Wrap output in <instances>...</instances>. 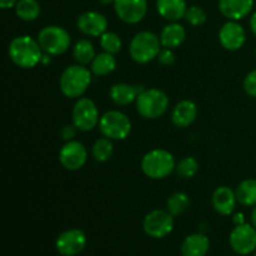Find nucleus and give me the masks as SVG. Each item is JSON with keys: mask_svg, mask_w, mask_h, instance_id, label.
<instances>
[{"mask_svg": "<svg viewBox=\"0 0 256 256\" xmlns=\"http://www.w3.org/2000/svg\"><path fill=\"white\" fill-rule=\"evenodd\" d=\"M98 2H100V4L102 5H108V4H112V2H114V0H96Z\"/></svg>", "mask_w": 256, "mask_h": 256, "instance_id": "58836bf2", "label": "nucleus"}, {"mask_svg": "<svg viewBox=\"0 0 256 256\" xmlns=\"http://www.w3.org/2000/svg\"><path fill=\"white\" fill-rule=\"evenodd\" d=\"M99 129L105 138L112 140H124L132 132V122L122 112L110 110L100 118Z\"/></svg>", "mask_w": 256, "mask_h": 256, "instance_id": "0eeeda50", "label": "nucleus"}, {"mask_svg": "<svg viewBox=\"0 0 256 256\" xmlns=\"http://www.w3.org/2000/svg\"><path fill=\"white\" fill-rule=\"evenodd\" d=\"M76 129L78 128L75 126L74 124H68L65 125L64 128L62 129V136L64 140H68V142H70V140H72V138L76 135Z\"/></svg>", "mask_w": 256, "mask_h": 256, "instance_id": "72a5a7b5", "label": "nucleus"}, {"mask_svg": "<svg viewBox=\"0 0 256 256\" xmlns=\"http://www.w3.org/2000/svg\"><path fill=\"white\" fill-rule=\"evenodd\" d=\"M92 82V72L88 68L79 65L68 66L60 76V89L68 98H80Z\"/></svg>", "mask_w": 256, "mask_h": 256, "instance_id": "f03ea898", "label": "nucleus"}, {"mask_svg": "<svg viewBox=\"0 0 256 256\" xmlns=\"http://www.w3.org/2000/svg\"><path fill=\"white\" fill-rule=\"evenodd\" d=\"M100 46L102 50L110 54H116L122 49V40H120L119 35L112 32H105L104 34L100 36Z\"/></svg>", "mask_w": 256, "mask_h": 256, "instance_id": "c85d7f7f", "label": "nucleus"}, {"mask_svg": "<svg viewBox=\"0 0 256 256\" xmlns=\"http://www.w3.org/2000/svg\"><path fill=\"white\" fill-rule=\"evenodd\" d=\"M142 169V172L152 179H164L175 169L174 156L168 150L154 149L144 155Z\"/></svg>", "mask_w": 256, "mask_h": 256, "instance_id": "7ed1b4c3", "label": "nucleus"}, {"mask_svg": "<svg viewBox=\"0 0 256 256\" xmlns=\"http://www.w3.org/2000/svg\"><path fill=\"white\" fill-rule=\"evenodd\" d=\"M158 59H159L160 64L172 65V62H175V55L172 49H169V48H164V49L160 50L159 55H158Z\"/></svg>", "mask_w": 256, "mask_h": 256, "instance_id": "473e14b6", "label": "nucleus"}, {"mask_svg": "<svg viewBox=\"0 0 256 256\" xmlns=\"http://www.w3.org/2000/svg\"><path fill=\"white\" fill-rule=\"evenodd\" d=\"M88 159L86 148L80 142L70 140L64 146L60 149L59 160L60 164L70 172L79 170L80 168L84 166Z\"/></svg>", "mask_w": 256, "mask_h": 256, "instance_id": "f8f14e48", "label": "nucleus"}, {"mask_svg": "<svg viewBox=\"0 0 256 256\" xmlns=\"http://www.w3.org/2000/svg\"><path fill=\"white\" fill-rule=\"evenodd\" d=\"M232 249L239 255H249L256 250V228L250 224H240L230 232Z\"/></svg>", "mask_w": 256, "mask_h": 256, "instance_id": "9d476101", "label": "nucleus"}, {"mask_svg": "<svg viewBox=\"0 0 256 256\" xmlns=\"http://www.w3.org/2000/svg\"><path fill=\"white\" fill-rule=\"evenodd\" d=\"M210 249L209 238L202 232L185 238L182 245V256H205Z\"/></svg>", "mask_w": 256, "mask_h": 256, "instance_id": "aec40b11", "label": "nucleus"}, {"mask_svg": "<svg viewBox=\"0 0 256 256\" xmlns=\"http://www.w3.org/2000/svg\"><path fill=\"white\" fill-rule=\"evenodd\" d=\"M12 62L22 69H32L42 59V49L39 42L29 35H22L12 39L9 45Z\"/></svg>", "mask_w": 256, "mask_h": 256, "instance_id": "f257e3e1", "label": "nucleus"}, {"mask_svg": "<svg viewBox=\"0 0 256 256\" xmlns=\"http://www.w3.org/2000/svg\"><path fill=\"white\" fill-rule=\"evenodd\" d=\"M38 42L42 52L50 55H60L68 50L70 45V35L64 28L50 25L40 30Z\"/></svg>", "mask_w": 256, "mask_h": 256, "instance_id": "423d86ee", "label": "nucleus"}, {"mask_svg": "<svg viewBox=\"0 0 256 256\" xmlns=\"http://www.w3.org/2000/svg\"><path fill=\"white\" fill-rule=\"evenodd\" d=\"M245 39H246V34H245L244 28L235 20L225 22L219 32L220 42L225 49L230 52L239 50L244 45Z\"/></svg>", "mask_w": 256, "mask_h": 256, "instance_id": "4468645a", "label": "nucleus"}, {"mask_svg": "<svg viewBox=\"0 0 256 256\" xmlns=\"http://www.w3.org/2000/svg\"><path fill=\"white\" fill-rule=\"evenodd\" d=\"M255 54H256V49H255Z\"/></svg>", "mask_w": 256, "mask_h": 256, "instance_id": "ea45409f", "label": "nucleus"}, {"mask_svg": "<svg viewBox=\"0 0 256 256\" xmlns=\"http://www.w3.org/2000/svg\"><path fill=\"white\" fill-rule=\"evenodd\" d=\"M235 195L238 202L245 206L256 205V179H246L240 182Z\"/></svg>", "mask_w": 256, "mask_h": 256, "instance_id": "b1692460", "label": "nucleus"}, {"mask_svg": "<svg viewBox=\"0 0 256 256\" xmlns=\"http://www.w3.org/2000/svg\"><path fill=\"white\" fill-rule=\"evenodd\" d=\"M236 195L230 188L220 186L212 195V206L220 215H230L236 205Z\"/></svg>", "mask_w": 256, "mask_h": 256, "instance_id": "f3484780", "label": "nucleus"}, {"mask_svg": "<svg viewBox=\"0 0 256 256\" xmlns=\"http://www.w3.org/2000/svg\"><path fill=\"white\" fill-rule=\"evenodd\" d=\"M86 246V235L80 229L62 232L55 242L56 252L62 256H76Z\"/></svg>", "mask_w": 256, "mask_h": 256, "instance_id": "9b49d317", "label": "nucleus"}, {"mask_svg": "<svg viewBox=\"0 0 256 256\" xmlns=\"http://www.w3.org/2000/svg\"><path fill=\"white\" fill-rule=\"evenodd\" d=\"M40 4L38 0H19L15 5V12L18 18H20L24 22H34L39 18Z\"/></svg>", "mask_w": 256, "mask_h": 256, "instance_id": "393cba45", "label": "nucleus"}, {"mask_svg": "<svg viewBox=\"0 0 256 256\" xmlns=\"http://www.w3.org/2000/svg\"><path fill=\"white\" fill-rule=\"evenodd\" d=\"M234 222L236 225H240V224H244V215L242 214H236L234 218Z\"/></svg>", "mask_w": 256, "mask_h": 256, "instance_id": "e433bc0d", "label": "nucleus"}, {"mask_svg": "<svg viewBox=\"0 0 256 256\" xmlns=\"http://www.w3.org/2000/svg\"><path fill=\"white\" fill-rule=\"evenodd\" d=\"M19 0H0V6L2 9H10V8L15 6Z\"/></svg>", "mask_w": 256, "mask_h": 256, "instance_id": "f704fd0d", "label": "nucleus"}, {"mask_svg": "<svg viewBox=\"0 0 256 256\" xmlns=\"http://www.w3.org/2000/svg\"><path fill=\"white\" fill-rule=\"evenodd\" d=\"M244 89L248 95L256 98V70H252L246 75L244 80Z\"/></svg>", "mask_w": 256, "mask_h": 256, "instance_id": "2f4dec72", "label": "nucleus"}, {"mask_svg": "<svg viewBox=\"0 0 256 256\" xmlns=\"http://www.w3.org/2000/svg\"><path fill=\"white\" fill-rule=\"evenodd\" d=\"M144 232L148 236L154 239H162L168 236L174 229V219L169 212L152 210L144 219Z\"/></svg>", "mask_w": 256, "mask_h": 256, "instance_id": "6e6552de", "label": "nucleus"}, {"mask_svg": "<svg viewBox=\"0 0 256 256\" xmlns=\"http://www.w3.org/2000/svg\"><path fill=\"white\" fill-rule=\"evenodd\" d=\"M176 172L180 178H184V179H190V178L194 176L195 174L199 170V164H198L196 159L192 156H186L182 160H180L179 164L176 165Z\"/></svg>", "mask_w": 256, "mask_h": 256, "instance_id": "c756f323", "label": "nucleus"}, {"mask_svg": "<svg viewBox=\"0 0 256 256\" xmlns=\"http://www.w3.org/2000/svg\"><path fill=\"white\" fill-rule=\"evenodd\" d=\"M160 38L150 32H140L130 42L129 52L132 60L139 64H146L158 58L160 52Z\"/></svg>", "mask_w": 256, "mask_h": 256, "instance_id": "20e7f679", "label": "nucleus"}, {"mask_svg": "<svg viewBox=\"0 0 256 256\" xmlns=\"http://www.w3.org/2000/svg\"><path fill=\"white\" fill-rule=\"evenodd\" d=\"M198 115V108L190 100H182L178 102L172 112V122L178 128H186L194 122Z\"/></svg>", "mask_w": 256, "mask_h": 256, "instance_id": "a211bd4d", "label": "nucleus"}, {"mask_svg": "<svg viewBox=\"0 0 256 256\" xmlns=\"http://www.w3.org/2000/svg\"><path fill=\"white\" fill-rule=\"evenodd\" d=\"M115 68H116V60H115L114 54L106 52L98 54L92 62V72L98 76L110 74L114 72Z\"/></svg>", "mask_w": 256, "mask_h": 256, "instance_id": "5701e85b", "label": "nucleus"}, {"mask_svg": "<svg viewBox=\"0 0 256 256\" xmlns=\"http://www.w3.org/2000/svg\"><path fill=\"white\" fill-rule=\"evenodd\" d=\"M156 10L160 16L175 22L185 16L188 6L185 0H156Z\"/></svg>", "mask_w": 256, "mask_h": 256, "instance_id": "412c9836", "label": "nucleus"}, {"mask_svg": "<svg viewBox=\"0 0 256 256\" xmlns=\"http://www.w3.org/2000/svg\"><path fill=\"white\" fill-rule=\"evenodd\" d=\"M252 224L256 228V206L254 208V210H252Z\"/></svg>", "mask_w": 256, "mask_h": 256, "instance_id": "4c0bfd02", "label": "nucleus"}, {"mask_svg": "<svg viewBox=\"0 0 256 256\" xmlns=\"http://www.w3.org/2000/svg\"><path fill=\"white\" fill-rule=\"evenodd\" d=\"M250 28H252V32L256 35V12L250 18Z\"/></svg>", "mask_w": 256, "mask_h": 256, "instance_id": "c9c22d12", "label": "nucleus"}, {"mask_svg": "<svg viewBox=\"0 0 256 256\" xmlns=\"http://www.w3.org/2000/svg\"><path fill=\"white\" fill-rule=\"evenodd\" d=\"M112 152H114V146H112V139L109 138H100L95 142V144L92 145V156L96 162H104L106 160H109L112 158Z\"/></svg>", "mask_w": 256, "mask_h": 256, "instance_id": "bb28decb", "label": "nucleus"}, {"mask_svg": "<svg viewBox=\"0 0 256 256\" xmlns=\"http://www.w3.org/2000/svg\"><path fill=\"white\" fill-rule=\"evenodd\" d=\"M185 36H186V32H185L182 25L178 24V22H170L162 30L160 42L164 48L174 49V48L180 46L184 42Z\"/></svg>", "mask_w": 256, "mask_h": 256, "instance_id": "4be33fe9", "label": "nucleus"}, {"mask_svg": "<svg viewBox=\"0 0 256 256\" xmlns=\"http://www.w3.org/2000/svg\"><path fill=\"white\" fill-rule=\"evenodd\" d=\"M254 6V0H220L219 10L230 20H240L250 14Z\"/></svg>", "mask_w": 256, "mask_h": 256, "instance_id": "dca6fc26", "label": "nucleus"}, {"mask_svg": "<svg viewBox=\"0 0 256 256\" xmlns=\"http://www.w3.org/2000/svg\"><path fill=\"white\" fill-rule=\"evenodd\" d=\"M112 4L120 20L128 24L142 22L148 10L146 0H114Z\"/></svg>", "mask_w": 256, "mask_h": 256, "instance_id": "ddd939ff", "label": "nucleus"}, {"mask_svg": "<svg viewBox=\"0 0 256 256\" xmlns=\"http://www.w3.org/2000/svg\"><path fill=\"white\" fill-rule=\"evenodd\" d=\"M72 55H74V59L82 65L89 64L96 56L94 46L88 39H82L75 44L74 49H72Z\"/></svg>", "mask_w": 256, "mask_h": 256, "instance_id": "a878e982", "label": "nucleus"}, {"mask_svg": "<svg viewBox=\"0 0 256 256\" xmlns=\"http://www.w3.org/2000/svg\"><path fill=\"white\" fill-rule=\"evenodd\" d=\"M142 92V86L139 85H130L120 82L110 88V99L118 105H128L132 102H136L138 96Z\"/></svg>", "mask_w": 256, "mask_h": 256, "instance_id": "6ab92c4d", "label": "nucleus"}, {"mask_svg": "<svg viewBox=\"0 0 256 256\" xmlns=\"http://www.w3.org/2000/svg\"><path fill=\"white\" fill-rule=\"evenodd\" d=\"M72 124L82 132L92 130L99 124V112L92 99L82 98L75 102L72 109Z\"/></svg>", "mask_w": 256, "mask_h": 256, "instance_id": "1a4fd4ad", "label": "nucleus"}, {"mask_svg": "<svg viewBox=\"0 0 256 256\" xmlns=\"http://www.w3.org/2000/svg\"><path fill=\"white\" fill-rule=\"evenodd\" d=\"M78 29L89 36H102L108 28V20L98 12H85L78 18Z\"/></svg>", "mask_w": 256, "mask_h": 256, "instance_id": "2eb2a0df", "label": "nucleus"}, {"mask_svg": "<svg viewBox=\"0 0 256 256\" xmlns=\"http://www.w3.org/2000/svg\"><path fill=\"white\" fill-rule=\"evenodd\" d=\"M185 20L189 22L192 26H199V25H202L205 22H206V12L202 8L196 6H190L188 8L186 12H185Z\"/></svg>", "mask_w": 256, "mask_h": 256, "instance_id": "7c9ffc66", "label": "nucleus"}, {"mask_svg": "<svg viewBox=\"0 0 256 256\" xmlns=\"http://www.w3.org/2000/svg\"><path fill=\"white\" fill-rule=\"evenodd\" d=\"M254 256H256V252H255V255H254Z\"/></svg>", "mask_w": 256, "mask_h": 256, "instance_id": "a19ab883", "label": "nucleus"}, {"mask_svg": "<svg viewBox=\"0 0 256 256\" xmlns=\"http://www.w3.org/2000/svg\"><path fill=\"white\" fill-rule=\"evenodd\" d=\"M169 99L159 89L142 90L136 99L138 112L145 119H158L166 112Z\"/></svg>", "mask_w": 256, "mask_h": 256, "instance_id": "39448f33", "label": "nucleus"}, {"mask_svg": "<svg viewBox=\"0 0 256 256\" xmlns=\"http://www.w3.org/2000/svg\"><path fill=\"white\" fill-rule=\"evenodd\" d=\"M189 206L190 199L185 192H175V194H172L166 202L168 212H169L172 216L182 214L184 212H186Z\"/></svg>", "mask_w": 256, "mask_h": 256, "instance_id": "cd10ccee", "label": "nucleus"}]
</instances>
